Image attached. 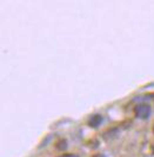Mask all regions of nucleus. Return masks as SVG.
<instances>
[{
    "mask_svg": "<svg viewBox=\"0 0 154 157\" xmlns=\"http://www.w3.org/2000/svg\"><path fill=\"white\" fill-rule=\"evenodd\" d=\"M134 114H135L136 117L145 120V118H147L151 115V107L148 105H145V103L138 105L134 108Z\"/></svg>",
    "mask_w": 154,
    "mask_h": 157,
    "instance_id": "nucleus-1",
    "label": "nucleus"
},
{
    "mask_svg": "<svg viewBox=\"0 0 154 157\" xmlns=\"http://www.w3.org/2000/svg\"><path fill=\"white\" fill-rule=\"evenodd\" d=\"M101 122H102V116H100V115H94L93 117H91L88 124H89V127H92V128H98L100 125Z\"/></svg>",
    "mask_w": 154,
    "mask_h": 157,
    "instance_id": "nucleus-2",
    "label": "nucleus"
},
{
    "mask_svg": "<svg viewBox=\"0 0 154 157\" xmlns=\"http://www.w3.org/2000/svg\"><path fill=\"white\" fill-rule=\"evenodd\" d=\"M57 145H58V149H59V150H62V149H66L67 143H66V141H65V140H61L60 142L57 144Z\"/></svg>",
    "mask_w": 154,
    "mask_h": 157,
    "instance_id": "nucleus-3",
    "label": "nucleus"
},
{
    "mask_svg": "<svg viewBox=\"0 0 154 157\" xmlns=\"http://www.w3.org/2000/svg\"><path fill=\"white\" fill-rule=\"evenodd\" d=\"M58 157H78V156L74 155V154H64V155H60V156Z\"/></svg>",
    "mask_w": 154,
    "mask_h": 157,
    "instance_id": "nucleus-4",
    "label": "nucleus"
},
{
    "mask_svg": "<svg viewBox=\"0 0 154 157\" xmlns=\"http://www.w3.org/2000/svg\"><path fill=\"white\" fill-rule=\"evenodd\" d=\"M92 157H105L102 154H97V155H94V156H92Z\"/></svg>",
    "mask_w": 154,
    "mask_h": 157,
    "instance_id": "nucleus-5",
    "label": "nucleus"
},
{
    "mask_svg": "<svg viewBox=\"0 0 154 157\" xmlns=\"http://www.w3.org/2000/svg\"><path fill=\"white\" fill-rule=\"evenodd\" d=\"M153 132H154V125H153Z\"/></svg>",
    "mask_w": 154,
    "mask_h": 157,
    "instance_id": "nucleus-6",
    "label": "nucleus"
}]
</instances>
